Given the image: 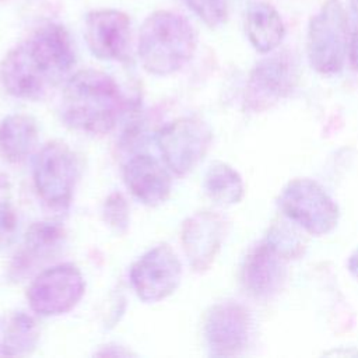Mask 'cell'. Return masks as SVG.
Wrapping results in <instances>:
<instances>
[{
    "label": "cell",
    "mask_w": 358,
    "mask_h": 358,
    "mask_svg": "<svg viewBox=\"0 0 358 358\" xmlns=\"http://www.w3.org/2000/svg\"><path fill=\"white\" fill-rule=\"evenodd\" d=\"M348 18L340 0H326L310 18L306 53L312 69L320 74H336L348 55Z\"/></svg>",
    "instance_id": "obj_4"
},
{
    "label": "cell",
    "mask_w": 358,
    "mask_h": 358,
    "mask_svg": "<svg viewBox=\"0 0 358 358\" xmlns=\"http://www.w3.org/2000/svg\"><path fill=\"white\" fill-rule=\"evenodd\" d=\"M102 220L115 235H123L130 225V207L119 192L110 193L102 204Z\"/></svg>",
    "instance_id": "obj_22"
},
{
    "label": "cell",
    "mask_w": 358,
    "mask_h": 358,
    "mask_svg": "<svg viewBox=\"0 0 358 358\" xmlns=\"http://www.w3.org/2000/svg\"><path fill=\"white\" fill-rule=\"evenodd\" d=\"M250 313L234 301L213 305L206 313L203 333L213 357H234L243 351L250 336Z\"/></svg>",
    "instance_id": "obj_11"
},
{
    "label": "cell",
    "mask_w": 358,
    "mask_h": 358,
    "mask_svg": "<svg viewBox=\"0 0 358 358\" xmlns=\"http://www.w3.org/2000/svg\"><path fill=\"white\" fill-rule=\"evenodd\" d=\"M39 341V327L32 316L22 310L0 316V357L31 354Z\"/></svg>",
    "instance_id": "obj_19"
},
{
    "label": "cell",
    "mask_w": 358,
    "mask_h": 358,
    "mask_svg": "<svg viewBox=\"0 0 358 358\" xmlns=\"http://www.w3.org/2000/svg\"><path fill=\"white\" fill-rule=\"evenodd\" d=\"M277 204L288 220L316 236L331 232L340 217L336 201L322 185L309 178L289 180L280 192Z\"/></svg>",
    "instance_id": "obj_6"
},
{
    "label": "cell",
    "mask_w": 358,
    "mask_h": 358,
    "mask_svg": "<svg viewBox=\"0 0 358 358\" xmlns=\"http://www.w3.org/2000/svg\"><path fill=\"white\" fill-rule=\"evenodd\" d=\"M196 46V32L183 15L158 10L144 20L137 52L145 71L168 76L180 70L193 57Z\"/></svg>",
    "instance_id": "obj_3"
},
{
    "label": "cell",
    "mask_w": 358,
    "mask_h": 358,
    "mask_svg": "<svg viewBox=\"0 0 358 358\" xmlns=\"http://www.w3.org/2000/svg\"><path fill=\"white\" fill-rule=\"evenodd\" d=\"M155 140L168 169L183 176L207 154L213 141V131L203 119L183 116L161 127Z\"/></svg>",
    "instance_id": "obj_7"
},
{
    "label": "cell",
    "mask_w": 358,
    "mask_h": 358,
    "mask_svg": "<svg viewBox=\"0 0 358 358\" xmlns=\"http://www.w3.org/2000/svg\"><path fill=\"white\" fill-rule=\"evenodd\" d=\"M123 179L129 192L150 207L162 204L171 194L169 172L157 158L148 154L131 157L123 166Z\"/></svg>",
    "instance_id": "obj_14"
},
{
    "label": "cell",
    "mask_w": 358,
    "mask_h": 358,
    "mask_svg": "<svg viewBox=\"0 0 358 358\" xmlns=\"http://www.w3.org/2000/svg\"><path fill=\"white\" fill-rule=\"evenodd\" d=\"M347 267H348V271L358 280V248L350 255Z\"/></svg>",
    "instance_id": "obj_26"
},
{
    "label": "cell",
    "mask_w": 358,
    "mask_h": 358,
    "mask_svg": "<svg viewBox=\"0 0 358 358\" xmlns=\"http://www.w3.org/2000/svg\"><path fill=\"white\" fill-rule=\"evenodd\" d=\"M83 165L63 141L45 144L35 155L32 180L39 199L52 208H66L73 197Z\"/></svg>",
    "instance_id": "obj_5"
},
{
    "label": "cell",
    "mask_w": 358,
    "mask_h": 358,
    "mask_svg": "<svg viewBox=\"0 0 358 358\" xmlns=\"http://www.w3.org/2000/svg\"><path fill=\"white\" fill-rule=\"evenodd\" d=\"M38 143L36 120L25 113H11L0 122V155L18 164L32 154Z\"/></svg>",
    "instance_id": "obj_18"
},
{
    "label": "cell",
    "mask_w": 358,
    "mask_h": 358,
    "mask_svg": "<svg viewBox=\"0 0 358 358\" xmlns=\"http://www.w3.org/2000/svg\"><path fill=\"white\" fill-rule=\"evenodd\" d=\"M124 109V98L116 81L103 71L80 70L64 84L60 115L70 129L88 134L109 133Z\"/></svg>",
    "instance_id": "obj_2"
},
{
    "label": "cell",
    "mask_w": 358,
    "mask_h": 358,
    "mask_svg": "<svg viewBox=\"0 0 358 358\" xmlns=\"http://www.w3.org/2000/svg\"><path fill=\"white\" fill-rule=\"evenodd\" d=\"M180 278V260L166 243L148 249L130 267L131 287L136 295L148 303L162 301L173 294Z\"/></svg>",
    "instance_id": "obj_9"
},
{
    "label": "cell",
    "mask_w": 358,
    "mask_h": 358,
    "mask_svg": "<svg viewBox=\"0 0 358 358\" xmlns=\"http://www.w3.org/2000/svg\"><path fill=\"white\" fill-rule=\"evenodd\" d=\"M130 18L113 8L94 10L87 14L84 38L90 52L101 60L123 62L130 49Z\"/></svg>",
    "instance_id": "obj_12"
},
{
    "label": "cell",
    "mask_w": 358,
    "mask_h": 358,
    "mask_svg": "<svg viewBox=\"0 0 358 358\" xmlns=\"http://www.w3.org/2000/svg\"><path fill=\"white\" fill-rule=\"evenodd\" d=\"M85 291L84 277L73 263L45 268L29 284L27 299L41 316H57L71 310Z\"/></svg>",
    "instance_id": "obj_8"
},
{
    "label": "cell",
    "mask_w": 358,
    "mask_h": 358,
    "mask_svg": "<svg viewBox=\"0 0 358 358\" xmlns=\"http://www.w3.org/2000/svg\"><path fill=\"white\" fill-rule=\"evenodd\" d=\"M245 32L257 52L268 53L282 42L285 25L280 13L271 4L257 1L250 4L246 11Z\"/></svg>",
    "instance_id": "obj_17"
},
{
    "label": "cell",
    "mask_w": 358,
    "mask_h": 358,
    "mask_svg": "<svg viewBox=\"0 0 358 358\" xmlns=\"http://www.w3.org/2000/svg\"><path fill=\"white\" fill-rule=\"evenodd\" d=\"M264 242L285 260L301 256L305 249L303 238L287 222L271 225Z\"/></svg>",
    "instance_id": "obj_21"
},
{
    "label": "cell",
    "mask_w": 358,
    "mask_h": 358,
    "mask_svg": "<svg viewBox=\"0 0 358 358\" xmlns=\"http://www.w3.org/2000/svg\"><path fill=\"white\" fill-rule=\"evenodd\" d=\"M64 243V231L59 222L43 221L29 227L20 252L15 255L11 271L18 277L36 264L52 259Z\"/></svg>",
    "instance_id": "obj_16"
},
{
    "label": "cell",
    "mask_w": 358,
    "mask_h": 358,
    "mask_svg": "<svg viewBox=\"0 0 358 358\" xmlns=\"http://www.w3.org/2000/svg\"><path fill=\"white\" fill-rule=\"evenodd\" d=\"M227 221L215 211H199L182 225V246L193 271L208 270L222 245Z\"/></svg>",
    "instance_id": "obj_13"
},
{
    "label": "cell",
    "mask_w": 358,
    "mask_h": 358,
    "mask_svg": "<svg viewBox=\"0 0 358 358\" xmlns=\"http://www.w3.org/2000/svg\"><path fill=\"white\" fill-rule=\"evenodd\" d=\"M76 64L69 32L59 24L41 27L0 63V83L13 96L36 101L59 85Z\"/></svg>",
    "instance_id": "obj_1"
},
{
    "label": "cell",
    "mask_w": 358,
    "mask_h": 358,
    "mask_svg": "<svg viewBox=\"0 0 358 358\" xmlns=\"http://www.w3.org/2000/svg\"><path fill=\"white\" fill-rule=\"evenodd\" d=\"M203 189L210 200L220 206H232L242 200L245 187L238 171L229 164L214 161L203 178Z\"/></svg>",
    "instance_id": "obj_20"
},
{
    "label": "cell",
    "mask_w": 358,
    "mask_h": 358,
    "mask_svg": "<svg viewBox=\"0 0 358 358\" xmlns=\"http://www.w3.org/2000/svg\"><path fill=\"white\" fill-rule=\"evenodd\" d=\"M285 259L275 253L264 241L253 248L242 266L245 289L256 298L275 294L285 280Z\"/></svg>",
    "instance_id": "obj_15"
},
{
    "label": "cell",
    "mask_w": 358,
    "mask_h": 358,
    "mask_svg": "<svg viewBox=\"0 0 358 358\" xmlns=\"http://www.w3.org/2000/svg\"><path fill=\"white\" fill-rule=\"evenodd\" d=\"M348 59L355 71H358V28L350 38L348 43Z\"/></svg>",
    "instance_id": "obj_25"
},
{
    "label": "cell",
    "mask_w": 358,
    "mask_h": 358,
    "mask_svg": "<svg viewBox=\"0 0 358 358\" xmlns=\"http://www.w3.org/2000/svg\"><path fill=\"white\" fill-rule=\"evenodd\" d=\"M299 78L296 60L289 53H278L262 59L252 69L245 105L253 112L264 110L288 96Z\"/></svg>",
    "instance_id": "obj_10"
},
{
    "label": "cell",
    "mask_w": 358,
    "mask_h": 358,
    "mask_svg": "<svg viewBox=\"0 0 358 358\" xmlns=\"http://www.w3.org/2000/svg\"><path fill=\"white\" fill-rule=\"evenodd\" d=\"M15 217L10 203L6 199H0V245H3L14 232Z\"/></svg>",
    "instance_id": "obj_24"
},
{
    "label": "cell",
    "mask_w": 358,
    "mask_h": 358,
    "mask_svg": "<svg viewBox=\"0 0 358 358\" xmlns=\"http://www.w3.org/2000/svg\"><path fill=\"white\" fill-rule=\"evenodd\" d=\"M350 6H351L354 15L358 18V0H350Z\"/></svg>",
    "instance_id": "obj_27"
},
{
    "label": "cell",
    "mask_w": 358,
    "mask_h": 358,
    "mask_svg": "<svg viewBox=\"0 0 358 358\" xmlns=\"http://www.w3.org/2000/svg\"><path fill=\"white\" fill-rule=\"evenodd\" d=\"M185 4L210 28L222 25L228 18L225 0H183Z\"/></svg>",
    "instance_id": "obj_23"
}]
</instances>
